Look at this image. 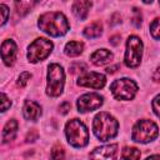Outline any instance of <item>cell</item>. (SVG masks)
Returning a JSON list of instances; mask_svg holds the SVG:
<instances>
[{
    "instance_id": "obj_1",
    "label": "cell",
    "mask_w": 160,
    "mask_h": 160,
    "mask_svg": "<svg viewBox=\"0 0 160 160\" xmlns=\"http://www.w3.org/2000/svg\"><path fill=\"white\" fill-rule=\"evenodd\" d=\"M40 30L49 34L50 36H62L69 31V21L59 11L45 12L39 18L38 22Z\"/></svg>"
},
{
    "instance_id": "obj_2",
    "label": "cell",
    "mask_w": 160,
    "mask_h": 160,
    "mask_svg": "<svg viewBox=\"0 0 160 160\" xmlns=\"http://www.w3.org/2000/svg\"><path fill=\"white\" fill-rule=\"evenodd\" d=\"M119 122L109 112H100L94 118L92 130L100 141H108L118 134Z\"/></svg>"
},
{
    "instance_id": "obj_3",
    "label": "cell",
    "mask_w": 160,
    "mask_h": 160,
    "mask_svg": "<svg viewBox=\"0 0 160 160\" xmlns=\"http://www.w3.org/2000/svg\"><path fill=\"white\" fill-rule=\"evenodd\" d=\"M65 134L69 144L75 148H84L89 142V131L79 119H72L66 122Z\"/></svg>"
},
{
    "instance_id": "obj_4",
    "label": "cell",
    "mask_w": 160,
    "mask_h": 160,
    "mask_svg": "<svg viewBox=\"0 0 160 160\" xmlns=\"http://www.w3.org/2000/svg\"><path fill=\"white\" fill-rule=\"evenodd\" d=\"M65 82V74L64 69L59 64H50L48 70V85H46V94L49 96H59L62 92Z\"/></svg>"
},
{
    "instance_id": "obj_5",
    "label": "cell",
    "mask_w": 160,
    "mask_h": 160,
    "mask_svg": "<svg viewBox=\"0 0 160 160\" xmlns=\"http://www.w3.org/2000/svg\"><path fill=\"white\" fill-rule=\"evenodd\" d=\"M158 134H159V131H158L156 124L154 121H151V120L144 119V120L138 121L134 125L131 138L136 142L146 144V142H150L154 139H156Z\"/></svg>"
},
{
    "instance_id": "obj_6",
    "label": "cell",
    "mask_w": 160,
    "mask_h": 160,
    "mask_svg": "<svg viewBox=\"0 0 160 160\" xmlns=\"http://www.w3.org/2000/svg\"><path fill=\"white\" fill-rule=\"evenodd\" d=\"M110 90L114 98L118 100H131L138 91V85L135 81L128 78H122L115 80L110 85Z\"/></svg>"
},
{
    "instance_id": "obj_7",
    "label": "cell",
    "mask_w": 160,
    "mask_h": 160,
    "mask_svg": "<svg viewBox=\"0 0 160 160\" xmlns=\"http://www.w3.org/2000/svg\"><path fill=\"white\" fill-rule=\"evenodd\" d=\"M52 50V42L45 38L34 40L28 49V59L30 62H38L50 55Z\"/></svg>"
},
{
    "instance_id": "obj_8",
    "label": "cell",
    "mask_w": 160,
    "mask_h": 160,
    "mask_svg": "<svg viewBox=\"0 0 160 160\" xmlns=\"http://www.w3.org/2000/svg\"><path fill=\"white\" fill-rule=\"evenodd\" d=\"M142 55V42L141 40L131 35L126 41V51H125V64L129 68H136L141 61Z\"/></svg>"
},
{
    "instance_id": "obj_9",
    "label": "cell",
    "mask_w": 160,
    "mask_h": 160,
    "mask_svg": "<svg viewBox=\"0 0 160 160\" xmlns=\"http://www.w3.org/2000/svg\"><path fill=\"white\" fill-rule=\"evenodd\" d=\"M104 102V99L101 95L96 92H89L84 94L78 100V110L79 112H88L99 109Z\"/></svg>"
},
{
    "instance_id": "obj_10",
    "label": "cell",
    "mask_w": 160,
    "mask_h": 160,
    "mask_svg": "<svg viewBox=\"0 0 160 160\" xmlns=\"http://www.w3.org/2000/svg\"><path fill=\"white\" fill-rule=\"evenodd\" d=\"M105 82H106V78L102 74L95 72V71L85 72L78 80V85L86 86V88H92V89H101V88H104Z\"/></svg>"
},
{
    "instance_id": "obj_11",
    "label": "cell",
    "mask_w": 160,
    "mask_h": 160,
    "mask_svg": "<svg viewBox=\"0 0 160 160\" xmlns=\"http://www.w3.org/2000/svg\"><path fill=\"white\" fill-rule=\"evenodd\" d=\"M16 54H18L16 44L12 40H4L1 44V58L5 65L11 66L16 59Z\"/></svg>"
},
{
    "instance_id": "obj_12",
    "label": "cell",
    "mask_w": 160,
    "mask_h": 160,
    "mask_svg": "<svg viewBox=\"0 0 160 160\" xmlns=\"http://www.w3.org/2000/svg\"><path fill=\"white\" fill-rule=\"evenodd\" d=\"M22 114L25 116V119L35 121L39 119V116L41 115V106L32 100H26L24 106H22Z\"/></svg>"
},
{
    "instance_id": "obj_13",
    "label": "cell",
    "mask_w": 160,
    "mask_h": 160,
    "mask_svg": "<svg viewBox=\"0 0 160 160\" xmlns=\"http://www.w3.org/2000/svg\"><path fill=\"white\" fill-rule=\"evenodd\" d=\"M116 150H118L116 144L105 145V146H101V148H96L90 154V158H92V159H112V158H115Z\"/></svg>"
},
{
    "instance_id": "obj_14",
    "label": "cell",
    "mask_w": 160,
    "mask_h": 160,
    "mask_svg": "<svg viewBox=\"0 0 160 160\" xmlns=\"http://www.w3.org/2000/svg\"><path fill=\"white\" fill-rule=\"evenodd\" d=\"M90 8H91V2L89 0H75L71 6V10H72V14L78 19L85 20L88 18Z\"/></svg>"
},
{
    "instance_id": "obj_15",
    "label": "cell",
    "mask_w": 160,
    "mask_h": 160,
    "mask_svg": "<svg viewBox=\"0 0 160 160\" xmlns=\"http://www.w3.org/2000/svg\"><path fill=\"white\" fill-rule=\"evenodd\" d=\"M111 59H112V54L108 49H99L90 55V60L95 65H104L111 61Z\"/></svg>"
},
{
    "instance_id": "obj_16",
    "label": "cell",
    "mask_w": 160,
    "mask_h": 160,
    "mask_svg": "<svg viewBox=\"0 0 160 160\" xmlns=\"http://www.w3.org/2000/svg\"><path fill=\"white\" fill-rule=\"evenodd\" d=\"M16 132H18V121L14 120V119H11L4 126V130H2V141L4 142H9V141L14 140L15 136H16Z\"/></svg>"
},
{
    "instance_id": "obj_17",
    "label": "cell",
    "mask_w": 160,
    "mask_h": 160,
    "mask_svg": "<svg viewBox=\"0 0 160 160\" xmlns=\"http://www.w3.org/2000/svg\"><path fill=\"white\" fill-rule=\"evenodd\" d=\"M40 0H14L15 2V10L19 15L24 16L26 15Z\"/></svg>"
},
{
    "instance_id": "obj_18",
    "label": "cell",
    "mask_w": 160,
    "mask_h": 160,
    "mask_svg": "<svg viewBox=\"0 0 160 160\" xmlns=\"http://www.w3.org/2000/svg\"><path fill=\"white\" fill-rule=\"evenodd\" d=\"M82 49H84V45L82 42L80 41H70L65 45V54L68 56H78L82 52Z\"/></svg>"
},
{
    "instance_id": "obj_19",
    "label": "cell",
    "mask_w": 160,
    "mask_h": 160,
    "mask_svg": "<svg viewBox=\"0 0 160 160\" xmlns=\"http://www.w3.org/2000/svg\"><path fill=\"white\" fill-rule=\"evenodd\" d=\"M101 29H102V26H101L100 22H98V21L96 22H92V24H90L89 26H86L84 29V35L86 38H89V39L98 38L101 34Z\"/></svg>"
},
{
    "instance_id": "obj_20",
    "label": "cell",
    "mask_w": 160,
    "mask_h": 160,
    "mask_svg": "<svg viewBox=\"0 0 160 160\" xmlns=\"http://www.w3.org/2000/svg\"><path fill=\"white\" fill-rule=\"evenodd\" d=\"M121 158L122 159H139L140 158V151L136 148H129V146H126L122 150Z\"/></svg>"
},
{
    "instance_id": "obj_21",
    "label": "cell",
    "mask_w": 160,
    "mask_h": 160,
    "mask_svg": "<svg viewBox=\"0 0 160 160\" xmlns=\"http://www.w3.org/2000/svg\"><path fill=\"white\" fill-rule=\"evenodd\" d=\"M150 32L154 39L160 40V19H155L150 24Z\"/></svg>"
},
{
    "instance_id": "obj_22",
    "label": "cell",
    "mask_w": 160,
    "mask_h": 160,
    "mask_svg": "<svg viewBox=\"0 0 160 160\" xmlns=\"http://www.w3.org/2000/svg\"><path fill=\"white\" fill-rule=\"evenodd\" d=\"M131 21H132V24L136 28H139L140 24H141V11L138 8H134L132 9V20Z\"/></svg>"
},
{
    "instance_id": "obj_23",
    "label": "cell",
    "mask_w": 160,
    "mask_h": 160,
    "mask_svg": "<svg viewBox=\"0 0 160 160\" xmlns=\"http://www.w3.org/2000/svg\"><path fill=\"white\" fill-rule=\"evenodd\" d=\"M30 78H31L30 72H28V71L21 72V74H20V76H19V79H18V86H20V88L25 86V85H26V82L30 80Z\"/></svg>"
},
{
    "instance_id": "obj_24",
    "label": "cell",
    "mask_w": 160,
    "mask_h": 160,
    "mask_svg": "<svg viewBox=\"0 0 160 160\" xmlns=\"http://www.w3.org/2000/svg\"><path fill=\"white\" fill-rule=\"evenodd\" d=\"M51 158H54V159L64 158V149H62L60 145L54 146V148H52V150H51Z\"/></svg>"
},
{
    "instance_id": "obj_25",
    "label": "cell",
    "mask_w": 160,
    "mask_h": 160,
    "mask_svg": "<svg viewBox=\"0 0 160 160\" xmlns=\"http://www.w3.org/2000/svg\"><path fill=\"white\" fill-rule=\"evenodd\" d=\"M152 110L160 118V94L158 96H155V99L152 100Z\"/></svg>"
},
{
    "instance_id": "obj_26",
    "label": "cell",
    "mask_w": 160,
    "mask_h": 160,
    "mask_svg": "<svg viewBox=\"0 0 160 160\" xmlns=\"http://www.w3.org/2000/svg\"><path fill=\"white\" fill-rule=\"evenodd\" d=\"M1 102H2V105H1V111H6L8 108H10V105H11V101L9 100V98H8L4 92H1Z\"/></svg>"
},
{
    "instance_id": "obj_27",
    "label": "cell",
    "mask_w": 160,
    "mask_h": 160,
    "mask_svg": "<svg viewBox=\"0 0 160 160\" xmlns=\"http://www.w3.org/2000/svg\"><path fill=\"white\" fill-rule=\"evenodd\" d=\"M0 9H1V12H2V21H1V25H4V24L8 21V14H9V9H8V6H6V5H4V4H1Z\"/></svg>"
},
{
    "instance_id": "obj_28",
    "label": "cell",
    "mask_w": 160,
    "mask_h": 160,
    "mask_svg": "<svg viewBox=\"0 0 160 160\" xmlns=\"http://www.w3.org/2000/svg\"><path fill=\"white\" fill-rule=\"evenodd\" d=\"M70 108H71L70 102L64 101V102L59 106V110H60V112H61V114H68V112H69V110H70Z\"/></svg>"
},
{
    "instance_id": "obj_29",
    "label": "cell",
    "mask_w": 160,
    "mask_h": 160,
    "mask_svg": "<svg viewBox=\"0 0 160 160\" xmlns=\"http://www.w3.org/2000/svg\"><path fill=\"white\" fill-rule=\"evenodd\" d=\"M70 69H71L72 72H78V71L85 70V65H84V64H80V62H76V64H72V65L70 66Z\"/></svg>"
},
{
    "instance_id": "obj_30",
    "label": "cell",
    "mask_w": 160,
    "mask_h": 160,
    "mask_svg": "<svg viewBox=\"0 0 160 160\" xmlns=\"http://www.w3.org/2000/svg\"><path fill=\"white\" fill-rule=\"evenodd\" d=\"M38 136H39V134H38V131H35V130H30V132L28 134V136H26V141L29 142V141H35L36 139H38Z\"/></svg>"
},
{
    "instance_id": "obj_31",
    "label": "cell",
    "mask_w": 160,
    "mask_h": 160,
    "mask_svg": "<svg viewBox=\"0 0 160 160\" xmlns=\"http://www.w3.org/2000/svg\"><path fill=\"white\" fill-rule=\"evenodd\" d=\"M152 80H154L155 82H159V84H160V66L154 71V74H152Z\"/></svg>"
},
{
    "instance_id": "obj_32",
    "label": "cell",
    "mask_w": 160,
    "mask_h": 160,
    "mask_svg": "<svg viewBox=\"0 0 160 160\" xmlns=\"http://www.w3.org/2000/svg\"><path fill=\"white\" fill-rule=\"evenodd\" d=\"M119 41H120V36H119V35H115V36L110 38V44H111V45H118Z\"/></svg>"
},
{
    "instance_id": "obj_33",
    "label": "cell",
    "mask_w": 160,
    "mask_h": 160,
    "mask_svg": "<svg viewBox=\"0 0 160 160\" xmlns=\"http://www.w3.org/2000/svg\"><path fill=\"white\" fill-rule=\"evenodd\" d=\"M116 69H119V65H115V66H109V68H106V72L112 74V72H115V71H116Z\"/></svg>"
},
{
    "instance_id": "obj_34",
    "label": "cell",
    "mask_w": 160,
    "mask_h": 160,
    "mask_svg": "<svg viewBox=\"0 0 160 160\" xmlns=\"http://www.w3.org/2000/svg\"><path fill=\"white\" fill-rule=\"evenodd\" d=\"M142 1H144V2H145V4H150V2H151V1H152V0H142Z\"/></svg>"
},
{
    "instance_id": "obj_35",
    "label": "cell",
    "mask_w": 160,
    "mask_h": 160,
    "mask_svg": "<svg viewBox=\"0 0 160 160\" xmlns=\"http://www.w3.org/2000/svg\"><path fill=\"white\" fill-rule=\"evenodd\" d=\"M159 5H160V0H159Z\"/></svg>"
}]
</instances>
